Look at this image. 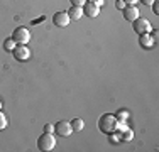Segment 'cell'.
Segmentation results:
<instances>
[{
  "mask_svg": "<svg viewBox=\"0 0 159 152\" xmlns=\"http://www.w3.org/2000/svg\"><path fill=\"white\" fill-rule=\"evenodd\" d=\"M117 120L115 115H112V113H103V115L98 118V128H100V132H103L105 135L112 134V132H117Z\"/></svg>",
  "mask_w": 159,
  "mask_h": 152,
  "instance_id": "1",
  "label": "cell"
},
{
  "mask_svg": "<svg viewBox=\"0 0 159 152\" xmlns=\"http://www.w3.org/2000/svg\"><path fill=\"white\" fill-rule=\"evenodd\" d=\"M56 147V139L52 134H49V132H44L43 135H39V139H37V149L39 150H44V152H49L52 150Z\"/></svg>",
  "mask_w": 159,
  "mask_h": 152,
  "instance_id": "2",
  "label": "cell"
},
{
  "mask_svg": "<svg viewBox=\"0 0 159 152\" xmlns=\"http://www.w3.org/2000/svg\"><path fill=\"white\" fill-rule=\"evenodd\" d=\"M132 29H134L135 34H151V30H152V25H151V22L147 20V19L144 17H137L134 22H132Z\"/></svg>",
  "mask_w": 159,
  "mask_h": 152,
  "instance_id": "3",
  "label": "cell"
},
{
  "mask_svg": "<svg viewBox=\"0 0 159 152\" xmlns=\"http://www.w3.org/2000/svg\"><path fill=\"white\" fill-rule=\"evenodd\" d=\"M10 37L14 39L16 44H27L31 41V32H29L27 27H16Z\"/></svg>",
  "mask_w": 159,
  "mask_h": 152,
  "instance_id": "4",
  "label": "cell"
},
{
  "mask_svg": "<svg viewBox=\"0 0 159 152\" xmlns=\"http://www.w3.org/2000/svg\"><path fill=\"white\" fill-rule=\"evenodd\" d=\"M12 52H14V58L17 61H27L31 58V49L27 47V44H16Z\"/></svg>",
  "mask_w": 159,
  "mask_h": 152,
  "instance_id": "5",
  "label": "cell"
},
{
  "mask_svg": "<svg viewBox=\"0 0 159 152\" xmlns=\"http://www.w3.org/2000/svg\"><path fill=\"white\" fill-rule=\"evenodd\" d=\"M54 134L59 137H70L73 134V128H71V123L66 120H59L58 123L54 125Z\"/></svg>",
  "mask_w": 159,
  "mask_h": 152,
  "instance_id": "6",
  "label": "cell"
},
{
  "mask_svg": "<svg viewBox=\"0 0 159 152\" xmlns=\"http://www.w3.org/2000/svg\"><path fill=\"white\" fill-rule=\"evenodd\" d=\"M71 22L70 15H68L66 10H59V12H56L52 15V24L56 25V27H68V24Z\"/></svg>",
  "mask_w": 159,
  "mask_h": 152,
  "instance_id": "7",
  "label": "cell"
},
{
  "mask_svg": "<svg viewBox=\"0 0 159 152\" xmlns=\"http://www.w3.org/2000/svg\"><path fill=\"white\" fill-rule=\"evenodd\" d=\"M83 10V15H86V17H92L95 19L98 14H100V7H97L95 3H93V0H86V3L81 7Z\"/></svg>",
  "mask_w": 159,
  "mask_h": 152,
  "instance_id": "8",
  "label": "cell"
},
{
  "mask_svg": "<svg viewBox=\"0 0 159 152\" xmlns=\"http://www.w3.org/2000/svg\"><path fill=\"white\" fill-rule=\"evenodd\" d=\"M122 14H124V19H125L127 22H134L135 19L139 17V10L135 5H125L122 9Z\"/></svg>",
  "mask_w": 159,
  "mask_h": 152,
  "instance_id": "9",
  "label": "cell"
},
{
  "mask_svg": "<svg viewBox=\"0 0 159 152\" xmlns=\"http://www.w3.org/2000/svg\"><path fill=\"white\" fill-rule=\"evenodd\" d=\"M154 42H156V39L151 34H141V37H139V44H141L142 49H152Z\"/></svg>",
  "mask_w": 159,
  "mask_h": 152,
  "instance_id": "10",
  "label": "cell"
},
{
  "mask_svg": "<svg viewBox=\"0 0 159 152\" xmlns=\"http://www.w3.org/2000/svg\"><path fill=\"white\" fill-rule=\"evenodd\" d=\"M66 12H68V15H70L71 20H80V19H81V15H83L81 7H75V5H71V9L66 10Z\"/></svg>",
  "mask_w": 159,
  "mask_h": 152,
  "instance_id": "11",
  "label": "cell"
},
{
  "mask_svg": "<svg viewBox=\"0 0 159 152\" xmlns=\"http://www.w3.org/2000/svg\"><path fill=\"white\" fill-rule=\"evenodd\" d=\"M132 139H134V132H132L130 128H125V130L119 132V140L120 142H130Z\"/></svg>",
  "mask_w": 159,
  "mask_h": 152,
  "instance_id": "12",
  "label": "cell"
},
{
  "mask_svg": "<svg viewBox=\"0 0 159 152\" xmlns=\"http://www.w3.org/2000/svg\"><path fill=\"white\" fill-rule=\"evenodd\" d=\"M71 123V128H73V132H81L83 127H85V122H83L81 118H73L70 122Z\"/></svg>",
  "mask_w": 159,
  "mask_h": 152,
  "instance_id": "13",
  "label": "cell"
},
{
  "mask_svg": "<svg viewBox=\"0 0 159 152\" xmlns=\"http://www.w3.org/2000/svg\"><path fill=\"white\" fill-rule=\"evenodd\" d=\"M14 47H16V42H14L12 37H7L5 41H3V49H5L7 52H12Z\"/></svg>",
  "mask_w": 159,
  "mask_h": 152,
  "instance_id": "14",
  "label": "cell"
},
{
  "mask_svg": "<svg viewBox=\"0 0 159 152\" xmlns=\"http://www.w3.org/2000/svg\"><path fill=\"white\" fill-rule=\"evenodd\" d=\"M129 117H130V113H129L127 110H124V108L119 110V112L115 113V118H117V120H125V122H127Z\"/></svg>",
  "mask_w": 159,
  "mask_h": 152,
  "instance_id": "15",
  "label": "cell"
},
{
  "mask_svg": "<svg viewBox=\"0 0 159 152\" xmlns=\"http://www.w3.org/2000/svg\"><path fill=\"white\" fill-rule=\"evenodd\" d=\"M5 127H7V117L0 112V130H3Z\"/></svg>",
  "mask_w": 159,
  "mask_h": 152,
  "instance_id": "16",
  "label": "cell"
},
{
  "mask_svg": "<svg viewBox=\"0 0 159 152\" xmlns=\"http://www.w3.org/2000/svg\"><path fill=\"white\" fill-rule=\"evenodd\" d=\"M71 2V5H75V7H83L86 3V0H70Z\"/></svg>",
  "mask_w": 159,
  "mask_h": 152,
  "instance_id": "17",
  "label": "cell"
},
{
  "mask_svg": "<svg viewBox=\"0 0 159 152\" xmlns=\"http://www.w3.org/2000/svg\"><path fill=\"white\" fill-rule=\"evenodd\" d=\"M151 5H152V12L156 14V15H159V2H157V0H154Z\"/></svg>",
  "mask_w": 159,
  "mask_h": 152,
  "instance_id": "18",
  "label": "cell"
},
{
  "mask_svg": "<svg viewBox=\"0 0 159 152\" xmlns=\"http://www.w3.org/2000/svg\"><path fill=\"white\" fill-rule=\"evenodd\" d=\"M115 7L119 10H122L124 7H125V2H124V0H115Z\"/></svg>",
  "mask_w": 159,
  "mask_h": 152,
  "instance_id": "19",
  "label": "cell"
},
{
  "mask_svg": "<svg viewBox=\"0 0 159 152\" xmlns=\"http://www.w3.org/2000/svg\"><path fill=\"white\" fill-rule=\"evenodd\" d=\"M44 132H49V134H52V132H54V125L46 123V125H44Z\"/></svg>",
  "mask_w": 159,
  "mask_h": 152,
  "instance_id": "20",
  "label": "cell"
},
{
  "mask_svg": "<svg viewBox=\"0 0 159 152\" xmlns=\"http://www.w3.org/2000/svg\"><path fill=\"white\" fill-rule=\"evenodd\" d=\"M124 2H125V5H135L139 0H124Z\"/></svg>",
  "mask_w": 159,
  "mask_h": 152,
  "instance_id": "21",
  "label": "cell"
},
{
  "mask_svg": "<svg viewBox=\"0 0 159 152\" xmlns=\"http://www.w3.org/2000/svg\"><path fill=\"white\" fill-rule=\"evenodd\" d=\"M93 3H95L97 7H102V5L105 3V0H93Z\"/></svg>",
  "mask_w": 159,
  "mask_h": 152,
  "instance_id": "22",
  "label": "cell"
},
{
  "mask_svg": "<svg viewBox=\"0 0 159 152\" xmlns=\"http://www.w3.org/2000/svg\"><path fill=\"white\" fill-rule=\"evenodd\" d=\"M139 2H142L144 5H151V3L154 2V0H139Z\"/></svg>",
  "mask_w": 159,
  "mask_h": 152,
  "instance_id": "23",
  "label": "cell"
},
{
  "mask_svg": "<svg viewBox=\"0 0 159 152\" xmlns=\"http://www.w3.org/2000/svg\"><path fill=\"white\" fill-rule=\"evenodd\" d=\"M0 108H2V103H0Z\"/></svg>",
  "mask_w": 159,
  "mask_h": 152,
  "instance_id": "24",
  "label": "cell"
}]
</instances>
